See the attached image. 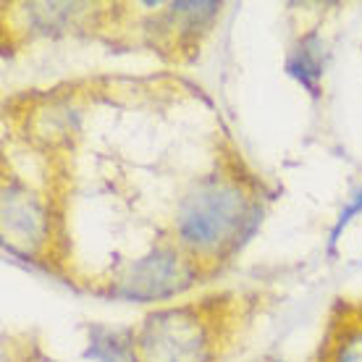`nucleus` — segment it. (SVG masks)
Segmentation results:
<instances>
[{"instance_id": "f257e3e1", "label": "nucleus", "mask_w": 362, "mask_h": 362, "mask_svg": "<svg viewBox=\"0 0 362 362\" xmlns=\"http://www.w3.org/2000/svg\"><path fill=\"white\" fill-rule=\"evenodd\" d=\"M260 213L257 192L247 176L223 168L199 179L194 189L181 197L171 239L202 276H210L245 245L260 223Z\"/></svg>"}, {"instance_id": "20e7f679", "label": "nucleus", "mask_w": 362, "mask_h": 362, "mask_svg": "<svg viewBox=\"0 0 362 362\" xmlns=\"http://www.w3.org/2000/svg\"><path fill=\"white\" fill-rule=\"evenodd\" d=\"M315 362H362V302L339 299Z\"/></svg>"}, {"instance_id": "7ed1b4c3", "label": "nucleus", "mask_w": 362, "mask_h": 362, "mask_svg": "<svg viewBox=\"0 0 362 362\" xmlns=\"http://www.w3.org/2000/svg\"><path fill=\"white\" fill-rule=\"evenodd\" d=\"M202 276L187 252L173 239H160L147 255L124 265V271L113 276V297L139 299V302H163Z\"/></svg>"}, {"instance_id": "39448f33", "label": "nucleus", "mask_w": 362, "mask_h": 362, "mask_svg": "<svg viewBox=\"0 0 362 362\" xmlns=\"http://www.w3.org/2000/svg\"><path fill=\"white\" fill-rule=\"evenodd\" d=\"M87 357L98 362H139L132 328L129 331H116V328L95 326L90 331Z\"/></svg>"}, {"instance_id": "f03ea898", "label": "nucleus", "mask_w": 362, "mask_h": 362, "mask_svg": "<svg viewBox=\"0 0 362 362\" xmlns=\"http://www.w3.org/2000/svg\"><path fill=\"white\" fill-rule=\"evenodd\" d=\"M242 323L231 294L165 305L132 328L139 362H221Z\"/></svg>"}, {"instance_id": "423d86ee", "label": "nucleus", "mask_w": 362, "mask_h": 362, "mask_svg": "<svg viewBox=\"0 0 362 362\" xmlns=\"http://www.w3.org/2000/svg\"><path fill=\"white\" fill-rule=\"evenodd\" d=\"M276 362H281V360H276Z\"/></svg>"}]
</instances>
